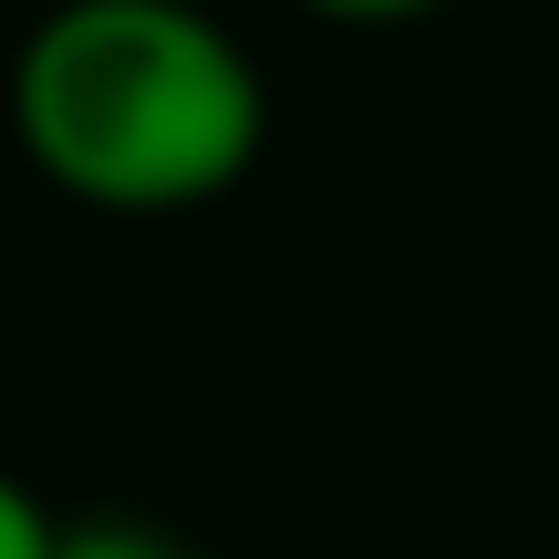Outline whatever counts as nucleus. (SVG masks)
<instances>
[{"label": "nucleus", "mask_w": 559, "mask_h": 559, "mask_svg": "<svg viewBox=\"0 0 559 559\" xmlns=\"http://www.w3.org/2000/svg\"><path fill=\"white\" fill-rule=\"evenodd\" d=\"M11 135L62 198L166 218L249 177L270 94L198 0H62L11 62Z\"/></svg>", "instance_id": "obj_1"}, {"label": "nucleus", "mask_w": 559, "mask_h": 559, "mask_svg": "<svg viewBox=\"0 0 559 559\" xmlns=\"http://www.w3.org/2000/svg\"><path fill=\"white\" fill-rule=\"evenodd\" d=\"M52 559H187L177 539H156V528H135V519H83V528H62Z\"/></svg>", "instance_id": "obj_2"}, {"label": "nucleus", "mask_w": 559, "mask_h": 559, "mask_svg": "<svg viewBox=\"0 0 559 559\" xmlns=\"http://www.w3.org/2000/svg\"><path fill=\"white\" fill-rule=\"evenodd\" d=\"M52 539H62V519L21 477H0V559H52Z\"/></svg>", "instance_id": "obj_3"}, {"label": "nucleus", "mask_w": 559, "mask_h": 559, "mask_svg": "<svg viewBox=\"0 0 559 559\" xmlns=\"http://www.w3.org/2000/svg\"><path fill=\"white\" fill-rule=\"evenodd\" d=\"M300 11H321V21H415L436 0H300Z\"/></svg>", "instance_id": "obj_4"}]
</instances>
